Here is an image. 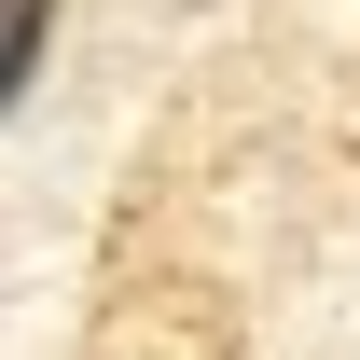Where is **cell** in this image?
<instances>
[{"mask_svg":"<svg viewBox=\"0 0 360 360\" xmlns=\"http://www.w3.org/2000/svg\"><path fill=\"white\" fill-rule=\"evenodd\" d=\"M42 42H56V0H0V111L28 97V70H42Z\"/></svg>","mask_w":360,"mask_h":360,"instance_id":"obj_1","label":"cell"}]
</instances>
